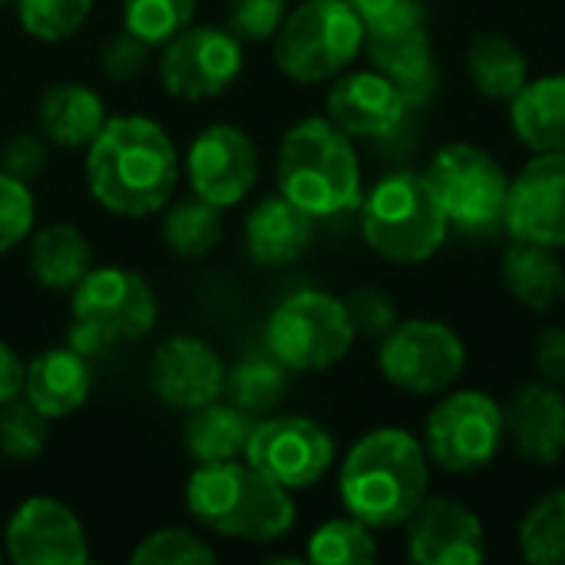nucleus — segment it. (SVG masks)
Segmentation results:
<instances>
[{
	"label": "nucleus",
	"instance_id": "obj_35",
	"mask_svg": "<svg viewBox=\"0 0 565 565\" xmlns=\"http://www.w3.org/2000/svg\"><path fill=\"white\" fill-rule=\"evenodd\" d=\"M50 420L20 394L0 404V454L13 463H30L46 450Z\"/></svg>",
	"mask_w": 565,
	"mask_h": 565
},
{
	"label": "nucleus",
	"instance_id": "obj_10",
	"mask_svg": "<svg viewBox=\"0 0 565 565\" xmlns=\"http://www.w3.org/2000/svg\"><path fill=\"white\" fill-rule=\"evenodd\" d=\"M424 175L430 179L447 218L460 228H487L507 212L510 179L503 166L470 142L444 146Z\"/></svg>",
	"mask_w": 565,
	"mask_h": 565
},
{
	"label": "nucleus",
	"instance_id": "obj_30",
	"mask_svg": "<svg viewBox=\"0 0 565 565\" xmlns=\"http://www.w3.org/2000/svg\"><path fill=\"white\" fill-rule=\"evenodd\" d=\"M225 235V225H222V209L199 199V195H189L182 202H175L162 222V238L169 245V252L175 258H185V262H195V258H205L218 248Z\"/></svg>",
	"mask_w": 565,
	"mask_h": 565
},
{
	"label": "nucleus",
	"instance_id": "obj_47",
	"mask_svg": "<svg viewBox=\"0 0 565 565\" xmlns=\"http://www.w3.org/2000/svg\"><path fill=\"white\" fill-rule=\"evenodd\" d=\"M0 559H3V550H0Z\"/></svg>",
	"mask_w": 565,
	"mask_h": 565
},
{
	"label": "nucleus",
	"instance_id": "obj_8",
	"mask_svg": "<svg viewBox=\"0 0 565 565\" xmlns=\"http://www.w3.org/2000/svg\"><path fill=\"white\" fill-rule=\"evenodd\" d=\"M358 331L341 298L301 288L288 295L265 324V344L288 371H328L348 358Z\"/></svg>",
	"mask_w": 565,
	"mask_h": 565
},
{
	"label": "nucleus",
	"instance_id": "obj_45",
	"mask_svg": "<svg viewBox=\"0 0 565 565\" xmlns=\"http://www.w3.org/2000/svg\"><path fill=\"white\" fill-rule=\"evenodd\" d=\"M351 7H354V13L364 20V26L367 23H377L381 17H387L391 10H397L404 0H348Z\"/></svg>",
	"mask_w": 565,
	"mask_h": 565
},
{
	"label": "nucleus",
	"instance_id": "obj_20",
	"mask_svg": "<svg viewBox=\"0 0 565 565\" xmlns=\"http://www.w3.org/2000/svg\"><path fill=\"white\" fill-rule=\"evenodd\" d=\"M404 113L407 99L377 70L341 73L328 93V119L338 122L351 139H384L404 122Z\"/></svg>",
	"mask_w": 565,
	"mask_h": 565
},
{
	"label": "nucleus",
	"instance_id": "obj_19",
	"mask_svg": "<svg viewBox=\"0 0 565 565\" xmlns=\"http://www.w3.org/2000/svg\"><path fill=\"white\" fill-rule=\"evenodd\" d=\"M407 523V553L417 565H480L487 559L483 523L457 500H424Z\"/></svg>",
	"mask_w": 565,
	"mask_h": 565
},
{
	"label": "nucleus",
	"instance_id": "obj_46",
	"mask_svg": "<svg viewBox=\"0 0 565 565\" xmlns=\"http://www.w3.org/2000/svg\"><path fill=\"white\" fill-rule=\"evenodd\" d=\"M7 3H13V0H0V7H7Z\"/></svg>",
	"mask_w": 565,
	"mask_h": 565
},
{
	"label": "nucleus",
	"instance_id": "obj_16",
	"mask_svg": "<svg viewBox=\"0 0 565 565\" xmlns=\"http://www.w3.org/2000/svg\"><path fill=\"white\" fill-rule=\"evenodd\" d=\"M3 556L17 565H86L93 559L79 516L53 497H30L13 510L3 530Z\"/></svg>",
	"mask_w": 565,
	"mask_h": 565
},
{
	"label": "nucleus",
	"instance_id": "obj_15",
	"mask_svg": "<svg viewBox=\"0 0 565 565\" xmlns=\"http://www.w3.org/2000/svg\"><path fill=\"white\" fill-rule=\"evenodd\" d=\"M258 149L252 136L232 122H212L205 126L185 152V175L192 185V195L232 209L238 205L258 182Z\"/></svg>",
	"mask_w": 565,
	"mask_h": 565
},
{
	"label": "nucleus",
	"instance_id": "obj_21",
	"mask_svg": "<svg viewBox=\"0 0 565 565\" xmlns=\"http://www.w3.org/2000/svg\"><path fill=\"white\" fill-rule=\"evenodd\" d=\"M507 430L530 463H556L565 454V397L556 384H526L503 411Z\"/></svg>",
	"mask_w": 565,
	"mask_h": 565
},
{
	"label": "nucleus",
	"instance_id": "obj_40",
	"mask_svg": "<svg viewBox=\"0 0 565 565\" xmlns=\"http://www.w3.org/2000/svg\"><path fill=\"white\" fill-rule=\"evenodd\" d=\"M149 53H152L149 43H142V40L132 36L129 30H119V33H113V36L103 43L99 70H103L109 79L126 83V79L142 76V70L149 66Z\"/></svg>",
	"mask_w": 565,
	"mask_h": 565
},
{
	"label": "nucleus",
	"instance_id": "obj_36",
	"mask_svg": "<svg viewBox=\"0 0 565 565\" xmlns=\"http://www.w3.org/2000/svg\"><path fill=\"white\" fill-rule=\"evenodd\" d=\"M13 7L26 36L40 43H60L86 23L93 0H13Z\"/></svg>",
	"mask_w": 565,
	"mask_h": 565
},
{
	"label": "nucleus",
	"instance_id": "obj_41",
	"mask_svg": "<svg viewBox=\"0 0 565 565\" xmlns=\"http://www.w3.org/2000/svg\"><path fill=\"white\" fill-rule=\"evenodd\" d=\"M348 311H351V321H354V331L367 334V338H384L394 324H397V308L394 301L377 291V288H358L348 301Z\"/></svg>",
	"mask_w": 565,
	"mask_h": 565
},
{
	"label": "nucleus",
	"instance_id": "obj_26",
	"mask_svg": "<svg viewBox=\"0 0 565 565\" xmlns=\"http://www.w3.org/2000/svg\"><path fill=\"white\" fill-rule=\"evenodd\" d=\"M510 122L533 152H565V73L530 79L510 99Z\"/></svg>",
	"mask_w": 565,
	"mask_h": 565
},
{
	"label": "nucleus",
	"instance_id": "obj_4",
	"mask_svg": "<svg viewBox=\"0 0 565 565\" xmlns=\"http://www.w3.org/2000/svg\"><path fill=\"white\" fill-rule=\"evenodd\" d=\"M278 192L311 218L361 205V162L351 136L328 116L295 122L278 146Z\"/></svg>",
	"mask_w": 565,
	"mask_h": 565
},
{
	"label": "nucleus",
	"instance_id": "obj_27",
	"mask_svg": "<svg viewBox=\"0 0 565 565\" xmlns=\"http://www.w3.org/2000/svg\"><path fill=\"white\" fill-rule=\"evenodd\" d=\"M503 281L510 295L530 311H550L565 295L563 262L553 255V248L536 242L513 238V245L503 255Z\"/></svg>",
	"mask_w": 565,
	"mask_h": 565
},
{
	"label": "nucleus",
	"instance_id": "obj_14",
	"mask_svg": "<svg viewBox=\"0 0 565 565\" xmlns=\"http://www.w3.org/2000/svg\"><path fill=\"white\" fill-rule=\"evenodd\" d=\"M364 50L374 70L384 73L401 89L407 106H420L430 99L437 70H434V50H430L420 0H404L377 23H367Z\"/></svg>",
	"mask_w": 565,
	"mask_h": 565
},
{
	"label": "nucleus",
	"instance_id": "obj_23",
	"mask_svg": "<svg viewBox=\"0 0 565 565\" xmlns=\"http://www.w3.org/2000/svg\"><path fill=\"white\" fill-rule=\"evenodd\" d=\"M93 391V371L89 358L79 351L66 348H50L36 354L26 364V381H23V397L46 417V420H63L76 414Z\"/></svg>",
	"mask_w": 565,
	"mask_h": 565
},
{
	"label": "nucleus",
	"instance_id": "obj_12",
	"mask_svg": "<svg viewBox=\"0 0 565 565\" xmlns=\"http://www.w3.org/2000/svg\"><path fill=\"white\" fill-rule=\"evenodd\" d=\"M245 66L242 40L228 26H185L162 46L159 76L169 96L202 103L222 96Z\"/></svg>",
	"mask_w": 565,
	"mask_h": 565
},
{
	"label": "nucleus",
	"instance_id": "obj_7",
	"mask_svg": "<svg viewBox=\"0 0 565 565\" xmlns=\"http://www.w3.org/2000/svg\"><path fill=\"white\" fill-rule=\"evenodd\" d=\"M364 50V20L348 0H305L275 33V63L295 83L341 76Z\"/></svg>",
	"mask_w": 565,
	"mask_h": 565
},
{
	"label": "nucleus",
	"instance_id": "obj_37",
	"mask_svg": "<svg viewBox=\"0 0 565 565\" xmlns=\"http://www.w3.org/2000/svg\"><path fill=\"white\" fill-rule=\"evenodd\" d=\"M136 565H209L215 563V550L182 526H166L149 533L129 556Z\"/></svg>",
	"mask_w": 565,
	"mask_h": 565
},
{
	"label": "nucleus",
	"instance_id": "obj_11",
	"mask_svg": "<svg viewBox=\"0 0 565 565\" xmlns=\"http://www.w3.org/2000/svg\"><path fill=\"white\" fill-rule=\"evenodd\" d=\"M503 434V407L483 391H460L430 411L427 457L450 473H473L493 463Z\"/></svg>",
	"mask_w": 565,
	"mask_h": 565
},
{
	"label": "nucleus",
	"instance_id": "obj_34",
	"mask_svg": "<svg viewBox=\"0 0 565 565\" xmlns=\"http://www.w3.org/2000/svg\"><path fill=\"white\" fill-rule=\"evenodd\" d=\"M195 17V0H122V30L152 50L179 36Z\"/></svg>",
	"mask_w": 565,
	"mask_h": 565
},
{
	"label": "nucleus",
	"instance_id": "obj_3",
	"mask_svg": "<svg viewBox=\"0 0 565 565\" xmlns=\"http://www.w3.org/2000/svg\"><path fill=\"white\" fill-rule=\"evenodd\" d=\"M185 507L209 533L242 543H275L295 526L291 490L248 460L199 463L185 483Z\"/></svg>",
	"mask_w": 565,
	"mask_h": 565
},
{
	"label": "nucleus",
	"instance_id": "obj_28",
	"mask_svg": "<svg viewBox=\"0 0 565 565\" xmlns=\"http://www.w3.org/2000/svg\"><path fill=\"white\" fill-rule=\"evenodd\" d=\"M252 417L238 411L232 401H212L189 411L185 420V450L195 463H222L245 457V444L252 434Z\"/></svg>",
	"mask_w": 565,
	"mask_h": 565
},
{
	"label": "nucleus",
	"instance_id": "obj_6",
	"mask_svg": "<svg viewBox=\"0 0 565 565\" xmlns=\"http://www.w3.org/2000/svg\"><path fill=\"white\" fill-rule=\"evenodd\" d=\"M156 318V291L139 271L93 265L70 298V348L83 358H96L113 344L146 338Z\"/></svg>",
	"mask_w": 565,
	"mask_h": 565
},
{
	"label": "nucleus",
	"instance_id": "obj_32",
	"mask_svg": "<svg viewBox=\"0 0 565 565\" xmlns=\"http://www.w3.org/2000/svg\"><path fill=\"white\" fill-rule=\"evenodd\" d=\"M305 559L315 565H367L377 559V543L371 526L354 516H341L311 533Z\"/></svg>",
	"mask_w": 565,
	"mask_h": 565
},
{
	"label": "nucleus",
	"instance_id": "obj_25",
	"mask_svg": "<svg viewBox=\"0 0 565 565\" xmlns=\"http://www.w3.org/2000/svg\"><path fill=\"white\" fill-rule=\"evenodd\" d=\"M30 275L50 291H73L83 275L93 268V248L76 225L53 222L26 238Z\"/></svg>",
	"mask_w": 565,
	"mask_h": 565
},
{
	"label": "nucleus",
	"instance_id": "obj_43",
	"mask_svg": "<svg viewBox=\"0 0 565 565\" xmlns=\"http://www.w3.org/2000/svg\"><path fill=\"white\" fill-rule=\"evenodd\" d=\"M536 367L546 384L565 387V328H546L536 341Z\"/></svg>",
	"mask_w": 565,
	"mask_h": 565
},
{
	"label": "nucleus",
	"instance_id": "obj_9",
	"mask_svg": "<svg viewBox=\"0 0 565 565\" xmlns=\"http://www.w3.org/2000/svg\"><path fill=\"white\" fill-rule=\"evenodd\" d=\"M377 364L394 387L427 397L460 381L467 367V344L444 321H397L381 338Z\"/></svg>",
	"mask_w": 565,
	"mask_h": 565
},
{
	"label": "nucleus",
	"instance_id": "obj_13",
	"mask_svg": "<svg viewBox=\"0 0 565 565\" xmlns=\"http://www.w3.org/2000/svg\"><path fill=\"white\" fill-rule=\"evenodd\" d=\"M245 460L285 490H308L331 470L334 440L318 420L281 414L252 427Z\"/></svg>",
	"mask_w": 565,
	"mask_h": 565
},
{
	"label": "nucleus",
	"instance_id": "obj_31",
	"mask_svg": "<svg viewBox=\"0 0 565 565\" xmlns=\"http://www.w3.org/2000/svg\"><path fill=\"white\" fill-rule=\"evenodd\" d=\"M288 391V367L275 358H242L235 367L225 371V391L222 397L232 401L238 411H245L248 417L265 414L271 407H278V401Z\"/></svg>",
	"mask_w": 565,
	"mask_h": 565
},
{
	"label": "nucleus",
	"instance_id": "obj_22",
	"mask_svg": "<svg viewBox=\"0 0 565 565\" xmlns=\"http://www.w3.org/2000/svg\"><path fill=\"white\" fill-rule=\"evenodd\" d=\"M315 218L288 202L281 192L262 199L245 218V248L255 265L285 268L295 265L311 245Z\"/></svg>",
	"mask_w": 565,
	"mask_h": 565
},
{
	"label": "nucleus",
	"instance_id": "obj_39",
	"mask_svg": "<svg viewBox=\"0 0 565 565\" xmlns=\"http://www.w3.org/2000/svg\"><path fill=\"white\" fill-rule=\"evenodd\" d=\"M288 17V0H228V30L242 43L275 40Z\"/></svg>",
	"mask_w": 565,
	"mask_h": 565
},
{
	"label": "nucleus",
	"instance_id": "obj_2",
	"mask_svg": "<svg viewBox=\"0 0 565 565\" xmlns=\"http://www.w3.org/2000/svg\"><path fill=\"white\" fill-rule=\"evenodd\" d=\"M427 450L401 427L364 434L341 463V503L371 530L407 523L427 500Z\"/></svg>",
	"mask_w": 565,
	"mask_h": 565
},
{
	"label": "nucleus",
	"instance_id": "obj_18",
	"mask_svg": "<svg viewBox=\"0 0 565 565\" xmlns=\"http://www.w3.org/2000/svg\"><path fill=\"white\" fill-rule=\"evenodd\" d=\"M225 371L222 354L209 341L195 334H172L149 361V387L166 407L189 414L222 397Z\"/></svg>",
	"mask_w": 565,
	"mask_h": 565
},
{
	"label": "nucleus",
	"instance_id": "obj_38",
	"mask_svg": "<svg viewBox=\"0 0 565 565\" xmlns=\"http://www.w3.org/2000/svg\"><path fill=\"white\" fill-rule=\"evenodd\" d=\"M36 225V202L30 182L0 169V255L20 248Z\"/></svg>",
	"mask_w": 565,
	"mask_h": 565
},
{
	"label": "nucleus",
	"instance_id": "obj_42",
	"mask_svg": "<svg viewBox=\"0 0 565 565\" xmlns=\"http://www.w3.org/2000/svg\"><path fill=\"white\" fill-rule=\"evenodd\" d=\"M46 166V139L43 136H33V132H20V136H10L0 149V169L30 182L43 172Z\"/></svg>",
	"mask_w": 565,
	"mask_h": 565
},
{
	"label": "nucleus",
	"instance_id": "obj_1",
	"mask_svg": "<svg viewBox=\"0 0 565 565\" xmlns=\"http://www.w3.org/2000/svg\"><path fill=\"white\" fill-rule=\"evenodd\" d=\"M182 175L172 136L149 116H109L86 146V185L99 209L149 218L169 205Z\"/></svg>",
	"mask_w": 565,
	"mask_h": 565
},
{
	"label": "nucleus",
	"instance_id": "obj_29",
	"mask_svg": "<svg viewBox=\"0 0 565 565\" xmlns=\"http://www.w3.org/2000/svg\"><path fill=\"white\" fill-rule=\"evenodd\" d=\"M467 66L480 96L490 99H513L530 83L526 53L503 33H477L467 50Z\"/></svg>",
	"mask_w": 565,
	"mask_h": 565
},
{
	"label": "nucleus",
	"instance_id": "obj_44",
	"mask_svg": "<svg viewBox=\"0 0 565 565\" xmlns=\"http://www.w3.org/2000/svg\"><path fill=\"white\" fill-rule=\"evenodd\" d=\"M23 381H26V364L7 341H0V404L20 397Z\"/></svg>",
	"mask_w": 565,
	"mask_h": 565
},
{
	"label": "nucleus",
	"instance_id": "obj_17",
	"mask_svg": "<svg viewBox=\"0 0 565 565\" xmlns=\"http://www.w3.org/2000/svg\"><path fill=\"white\" fill-rule=\"evenodd\" d=\"M503 222L513 238L546 248L565 245V152H536L510 182Z\"/></svg>",
	"mask_w": 565,
	"mask_h": 565
},
{
	"label": "nucleus",
	"instance_id": "obj_24",
	"mask_svg": "<svg viewBox=\"0 0 565 565\" xmlns=\"http://www.w3.org/2000/svg\"><path fill=\"white\" fill-rule=\"evenodd\" d=\"M43 139L60 149H86L109 119L106 99L86 83H53L40 96L36 109Z\"/></svg>",
	"mask_w": 565,
	"mask_h": 565
},
{
	"label": "nucleus",
	"instance_id": "obj_33",
	"mask_svg": "<svg viewBox=\"0 0 565 565\" xmlns=\"http://www.w3.org/2000/svg\"><path fill=\"white\" fill-rule=\"evenodd\" d=\"M520 550L533 565H565V490L543 497L520 523Z\"/></svg>",
	"mask_w": 565,
	"mask_h": 565
},
{
	"label": "nucleus",
	"instance_id": "obj_5",
	"mask_svg": "<svg viewBox=\"0 0 565 565\" xmlns=\"http://www.w3.org/2000/svg\"><path fill=\"white\" fill-rule=\"evenodd\" d=\"M447 212L420 172H391L361 199V232L374 255L417 265L427 262L447 238Z\"/></svg>",
	"mask_w": 565,
	"mask_h": 565
}]
</instances>
